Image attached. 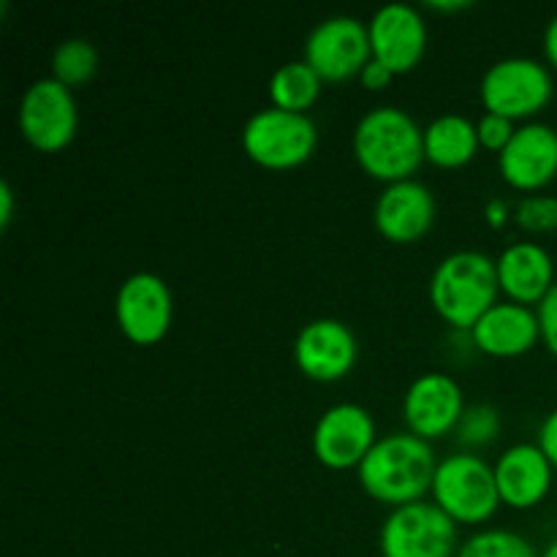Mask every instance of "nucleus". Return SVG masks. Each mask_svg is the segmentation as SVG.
I'll use <instances>...</instances> for the list:
<instances>
[{
	"instance_id": "nucleus-1",
	"label": "nucleus",
	"mask_w": 557,
	"mask_h": 557,
	"mask_svg": "<svg viewBox=\"0 0 557 557\" xmlns=\"http://www.w3.org/2000/svg\"><path fill=\"white\" fill-rule=\"evenodd\" d=\"M435 451L417 433H395L375 441L359 462V482L373 498L386 504H411L435 479Z\"/></svg>"
},
{
	"instance_id": "nucleus-2",
	"label": "nucleus",
	"mask_w": 557,
	"mask_h": 557,
	"mask_svg": "<svg viewBox=\"0 0 557 557\" xmlns=\"http://www.w3.org/2000/svg\"><path fill=\"white\" fill-rule=\"evenodd\" d=\"M354 150L370 174L397 183L424 158V131L406 109H370L354 131Z\"/></svg>"
},
{
	"instance_id": "nucleus-3",
	"label": "nucleus",
	"mask_w": 557,
	"mask_h": 557,
	"mask_svg": "<svg viewBox=\"0 0 557 557\" xmlns=\"http://www.w3.org/2000/svg\"><path fill=\"white\" fill-rule=\"evenodd\" d=\"M498 264L479 250H457L433 272L430 297L435 310L455 326H473L495 305Z\"/></svg>"
},
{
	"instance_id": "nucleus-4",
	"label": "nucleus",
	"mask_w": 557,
	"mask_h": 557,
	"mask_svg": "<svg viewBox=\"0 0 557 557\" xmlns=\"http://www.w3.org/2000/svg\"><path fill=\"white\" fill-rule=\"evenodd\" d=\"M435 504L460 522H482L498 506L495 468L476 455H449L438 462L433 479Z\"/></svg>"
},
{
	"instance_id": "nucleus-5",
	"label": "nucleus",
	"mask_w": 557,
	"mask_h": 557,
	"mask_svg": "<svg viewBox=\"0 0 557 557\" xmlns=\"http://www.w3.org/2000/svg\"><path fill=\"white\" fill-rule=\"evenodd\" d=\"M457 525L438 504L411 500L392 511L381 528L384 557H451Z\"/></svg>"
},
{
	"instance_id": "nucleus-6",
	"label": "nucleus",
	"mask_w": 557,
	"mask_h": 557,
	"mask_svg": "<svg viewBox=\"0 0 557 557\" xmlns=\"http://www.w3.org/2000/svg\"><path fill=\"white\" fill-rule=\"evenodd\" d=\"M315 123L305 112L286 109H261L245 123L243 145L253 161L272 169L297 166L313 152Z\"/></svg>"
},
{
	"instance_id": "nucleus-7",
	"label": "nucleus",
	"mask_w": 557,
	"mask_h": 557,
	"mask_svg": "<svg viewBox=\"0 0 557 557\" xmlns=\"http://www.w3.org/2000/svg\"><path fill=\"white\" fill-rule=\"evenodd\" d=\"M553 96V76L533 58H506L490 65L482 79V101L487 112L522 117L544 107Z\"/></svg>"
},
{
	"instance_id": "nucleus-8",
	"label": "nucleus",
	"mask_w": 557,
	"mask_h": 557,
	"mask_svg": "<svg viewBox=\"0 0 557 557\" xmlns=\"http://www.w3.org/2000/svg\"><path fill=\"white\" fill-rule=\"evenodd\" d=\"M370 27L357 16H330L310 30L305 60L321 79H346L370 63Z\"/></svg>"
},
{
	"instance_id": "nucleus-9",
	"label": "nucleus",
	"mask_w": 557,
	"mask_h": 557,
	"mask_svg": "<svg viewBox=\"0 0 557 557\" xmlns=\"http://www.w3.org/2000/svg\"><path fill=\"white\" fill-rule=\"evenodd\" d=\"M76 101L63 82L38 79L20 103V128L38 150H60L76 134Z\"/></svg>"
},
{
	"instance_id": "nucleus-10",
	"label": "nucleus",
	"mask_w": 557,
	"mask_h": 557,
	"mask_svg": "<svg viewBox=\"0 0 557 557\" xmlns=\"http://www.w3.org/2000/svg\"><path fill=\"white\" fill-rule=\"evenodd\" d=\"M375 444L373 417L357 403L332 406L319 419L313 433V449L324 466L348 468L364 460Z\"/></svg>"
},
{
	"instance_id": "nucleus-11",
	"label": "nucleus",
	"mask_w": 557,
	"mask_h": 557,
	"mask_svg": "<svg viewBox=\"0 0 557 557\" xmlns=\"http://www.w3.org/2000/svg\"><path fill=\"white\" fill-rule=\"evenodd\" d=\"M117 321L136 343L161 341L172 321V294L152 272H136L117 292Z\"/></svg>"
},
{
	"instance_id": "nucleus-12",
	"label": "nucleus",
	"mask_w": 557,
	"mask_h": 557,
	"mask_svg": "<svg viewBox=\"0 0 557 557\" xmlns=\"http://www.w3.org/2000/svg\"><path fill=\"white\" fill-rule=\"evenodd\" d=\"M428 41L422 14L408 3H386L370 20V47L373 58L386 69L408 71L419 63Z\"/></svg>"
},
{
	"instance_id": "nucleus-13",
	"label": "nucleus",
	"mask_w": 557,
	"mask_h": 557,
	"mask_svg": "<svg viewBox=\"0 0 557 557\" xmlns=\"http://www.w3.org/2000/svg\"><path fill=\"white\" fill-rule=\"evenodd\" d=\"M294 357H297L299 370H305L310 379H341L351 370L354 359H357V337L337 319L310 321L299 332Z\"/></svg>"
},
{
	"instance_id": "nucleus-14",
	"label": "nucleus",
	"mask_w": 557,
	"mask_h": 557,
	"mask_svg": "<svg viewBox=\"0 0 557 557\" xmlns=\"http://www.w3.org/2000/svg\"><path fill=\"white\" fill-rule=\"evenodd\" d=\"M500 172L517 188H542L557 174V131L544 123L515 128L500 150Z\"/></svg>"
},
{
	"instance_id": "nucleus-15",
	"label": "nucleus",
	"mask_w": 557,
	"mask_h": 557,
	"mask_svg": "<svg viewBox=\"0 0 557 557\" xmlns=\"http://www.w3.org/2000/svg\"><path fill=\"white\" fill-rule=\"evenodd\" d=\"M462 417V392L446 373H424L406 395V419L422 438H435L455 428Z\"/></svg>"
},
{
	"instance_id": "nucleus-16",
	"label": "nucleus",
	"mask_w": 557,
	"mask_h": 557,
	"mask_svg": "<svg viewBox=\"0 0 557 557\" xmlns=\"http://www.w3.org/2000/svg\"><path fill=\"white\" fill-rule=\"evenodd\" d=\"M435 218V199L428 185L417 180H397L384 188L375 205V226L395 243L422 237Z\"/></svg>"
},
{
	"instance_id": "nucleus-17",
	"label": "nucleus",
	"mask_w": 557,
	"mask_h": 557,
	"mask_svg": "<svg viewBox=\"0 0 557 557\" xmlns=\"http://www.w3.org/2000/svg\"><path fill=\"white\" fill-rule=\"evenodd\" d=\"M495 482L506 504L528 509L547 495L553 484V462L539 444H517L500 455Z\"/></svg>"
},
{
	"instance_id": "nucleus-18",
	"label": "nucleus",
	"mask_w": 557,
	"mask_h": 557,
	"mask_svg": "<svg viewBox=\"0 0 557 557\" xmlns=\"http://www.w3.org/2000/svg\"><path fill=\"white\" fill-rule=\"evenodd\" d=\"M473 341L479 348L498 357H515L528 351L542 335L539 313L522 302H495L476 324L471 326Z\"/></svg>"
},
{
	"instance_id": "nucleus-19",
	"label": "nucleus",
	"mask_w": 557,
	"mask_h": 557,
	"mask_svg": "<svg viewBox=\"0 0 557 557\" xmlns=\"http://www.w3.org/2000/svg\"><path fill=\"white\" fill-rule=\"evenodd\" d=\"M498 281L517 302H542L555 286V267L547 250L536 243H515L500 253Z\"/></svg>"
},
{
	"instance_id": "nucleus-20",
	"label": "nucleus",
	"mask_w": 557,
	"mask_h": 557,
	"mask_svg": "<svg viewBox=\"0 0 557 557\" xmlns=\"http://www.w3.org/2000/svg\"><path fill=\"white\" fill-rule=\"evenodd\" d=\"M479 131L462 114H441L424 128V156L441 166H460L476 152Z\"/></svg>"
},
{
	"instance_id": "nucleus-21",
	"label": "nucleus",
	"mask_w": 557,
	"mask_h": 557,
	"mask_svg": "<svg viewBox=\"0 0 557 557\" xmlns=\"http://www.w3.org/2000/svg\"><path fill=\"white\" fill-rule=\"evenodd\" d=\"M321 90V76L315 74L308 60H294V63L281 65L272 74L270 92L277 109L286 112H305L315 101Z\"/></svg>"
},
{
	"instance_id": "nucleus-22",
	"label": "nucleus",
	"mask_w": 557,
	"mask_h": 557,
	"mask_svg": "<svg viewBox=\"0 0 557 557\" xmlns=\"http://www.w3.org/2000/svg\"><path fill=\"white\" fill-rule=\"evenodd\" d=\"M54 79L63 82L65 87L85 85L98 69V52L87 38H69L54 49L52 58Z\"/></svg>"
},
{
	"instance_id": "nucleus-23",
	"label": "nucleus",
	"mask_w": 557,
	"mask_h": 557,
	"mask_svg": "<svg viewBox=\"0 0 557 557\" xmlns=\"http://www.w3.org/2000/svg\"><path fill=\"white\" fill-rule=\"evenodd\" d=\"M457 557H539L528 539L515 531H479L460 547Z\"/></svg>"
},
{
	"instance_id": "nucleus-24",
	"label": "nucleus",
	"mask_w": 557,
	"mask_h": 557,
	"mask_svg": "<svg viewBox=\"0 0 557 557\" xmlns=\"http://www.w3.org/2000/svg\"><path fill=\"white\" fill-rule=\"evenodd\" d=\"M500 428V417L493 406L482 403V406H471L462 411L460 422H457V435L462 444H484L493 438Z\"/></svg>"
},
{
	"instance_id": "nucleus-25",
	"label": "nucleus",
	"mask_w": 557,
	"mask_h": 557,
	"mask_svg": "<svg viewBox=\"0 0 557 557\" xmlns=\"http://www.w3.org/2000/svg\"><path fill=\"white\" fill-rule=\"evenodd\" d=\"M517 221L533 232L557 228V196H528V199H522L517 205Z\"/></svg>"
},
{
	"instance_id": "nucleus-26",
	"label": "nucleus",
	"mask_w": 557,
	"mask_h": 557,
	"mask_svg": "<svg viewBox=\"0 0 557 557\" xmlns=\"http://www.w3.org/2000/svg\"><path fill=\"white\" fill-rule=\"evenodd\" d=\"M479 141L490 150H504L509 145V139L515 136V128H511V120L504 117V114L487 112L476 125Z\"/></svg>"
},
{
	"instance_id": "nucleus-27",
	"label": "nucleus",
	"mask_w": 557,
	"mask_h": 557,
	"mask_svg": "<svg viewBox=\"0 0 557 557\" xmlns=\"http://www.w3.org/2000/svg\"><path fill=\"white\" fill-rule=\"evenodd\" d=\"M539 326H542V335L547 341L549 351L557 357V283L539 302Z\"/></svg>"
},
{
	"instance_id": "nucleus-28",
	"label": "nucleus",
	"mask_w": 557,
	"mask_h": 557,
	"mask_svg": "<svg viewBox=\"0 0 557 557\" xmlns=\"http://www.w3.org/2000/svg\"><path fill=\"white\" fill-rule=\"evenodd\" d=\"M539 446L549 457V462L557 466V408L544 419L542 430H539Z\"/></svg>"
},
{
	"instance_id": "nucleus-29",
	"label": "nucleus",
	"mask_w": 557,
	"mask_h": 557,
	"mask_svg": "<svg viewBox=\"0 0 557 557\" xmlns=\"http://www.w3.org/2000/svg\"><path fill=\"white\" fill-rule=\"evenodd\" d=\"M389 79H392V71L386 69L381 60L370 58V63L362 69V82L364 87H370V90H379V87H384Z\"/></svg>"
},
{
	"instance_id": "nucleus-30",
	"label": "nucleus",
	"mask_w": 557,
	"mask_h": 557,
	"mask_svg": "<svg viewBox=\"0 0 557 557\" xmlns=\"http://www.w3.org/2000/svg\"><path fill=\"white\" fill-rule=\"evenodd\" d=\"M544 52H547L549 63L557 69V16H553V22L544 30Z\"/></svg>"
},
{
	"instance_id": "nucleus-31",
	"label": "nucleus",
	"mask_w": 557,
	"mask_h": 557,
	"mask_svg": "<svg viewBox=\"0 0 557 557\" xmlns=\"http://www.w3.org/2000/svg\"><path fill=\"white\" fill-rule=\"evenodd\" d=\"M11 207H14V194H11V185L0 183V226L11 221Z\"/></svg>"
},
{
	"instance_id": "nucleus-32",
	"label": "nucleus",
	"mask_w": 557,
	"mask_h": 557,
	"mask_svg": "<svg viewBox=\"0 0 557 557\" xmlns=\"http://www.w3.org/2000/svg\"><path fill=\"white\" fill-rule=\"evenodd\" d=\"M487 218L490 221L495 223V226H498V223H504V218H506V205L500 199H493L487 205Z\"/></svg>"
},
{
	"instance_id": "nucleus-33",
	"label": "nucleus",
	"mask_w": 557,
	"mask_h": 557,
	"mask_svg": "<svg viewBox=\"0 0 557 557\" xmlns=\"http://www.w3.org/2000/svg\"><path fill=\"white\" fill-rule=\"evenodd\" d=\"M430 5L433 9H444V11H457V9H466V5H471L468 0H430Z\"/></svg>"
},
{
	"instance_id": "nucleus-34",
	"label": "nucleus",
	"mask_w": 557,
	"mask_h": 557,
	"mask_svg": "<svg viewBox=\"0 0 557 557\" xmlns=\"http://www.w3.org/2000/svg\"><path fill=\"white\" fill-rule=\"evenodd\" d=\"M542 557H557V542L549 544V547L544 549V555H542Z\"/></svg>"
}]
</instances>
